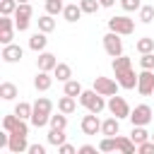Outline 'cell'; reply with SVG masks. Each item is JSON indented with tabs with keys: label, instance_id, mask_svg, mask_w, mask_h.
Segmentation results:
<instances>
[{
	"label": "cell",
	"instance_id": "obj_1",
	"mask_svg": "<svg viewBox=\"0 0 154 154\" xmlns=\"http://www.w3.org/2000/svg\"><path fill=\"white\" fill-rule=\"evenodd\" d=\"M51 113H53V101L46 99V96H38V99L34 101V113H31L29 123H31L34 128H46V125L51 123Z\"/></svg>",
	"mask_w": 154,
	"mask_h": 154
},
{
	"label": "cell",
	"instance_id": "obj_2",
	"mask_svg": "<svg viewBox=\"0 0 154 154\" xmlns=\"http://www.w3.org/2000/svg\"><path fill=\"white\" fill-rule=\"evenodd\" d=\"M108 31H116L120 36H130L135 31V19H130L128 14H116L108 19Z\"/></svg>",
	"mask_w": 154,
	"mask_h": 154
},
{
	"label": "cell",
	"instance_id": "obj_3",
	"mask_svg": "<svg viewBox=\"0 0 154 154\" xmlns=\"http://www.w3.org/2000/svg\"><path fill=\"white\" fill-rule=\"evenodd\" d=\"M154 120V108L147 106V103H140L130 111V123L132 125H149Z\"/></svg>",
	"mask_w": 154,
	"mask_h": 154
},
{
	"label": "cell",
	"instance_id": "obj_4",
	"mask_svg": "<svg viewBox=\"0 0 154 154\" xmlns=\"http://www.w3.org/2000/svg\"><path fill=\"white\" fill-rule=\"evenodd\" d=\"M108 111H111V116H116V118H130V106H128V101L123 99V96H118V94H113V96H108V106H106Z\"/></svg>",
	"mask_w": 154,
	"mask_h": 154
},
{
	"label": "cell",
	"instance_id": "obj_5",
	"mask_svg": "<svg viewBox=\"0 0 154 154\" xmlns=\"http://www.w3.org/2000/svg\"><path fill=\"white\" fill-rule=\"evenodd\" d=\"M103 51H106L111 58L123 55V38H120V34H116V31L103 34Z\"/></svg>",
	"mask_w": 154,
	"mask_h": 154
},
{
	"label": "cell",
	"instance_id": "obj_6",
	"mask_svg": "<svg viewBox=\"0 0 154 154\" xmlns=\"http://www.w3.org/2000/svg\"><path fill=\"white\" fill-rule=\"evenodd\" d=\"M94 89L99 94H103V96H113V94H118L120 84H118V79H111V77L99 75V77H94Z\"/></svg>",
	"mask_w": 154,
	"mask_h": 154
},
{
	"label": "cell",
	"instance_id": "obj_7",
	"mask_svg": "<svg viewBox=\"0 0 154 154\" xmlns=\"http://www.w3.org/2000/svg\"><path fill=\"white\" fill-rule=\"evenodd\" d=\"M137 91H140L142 96H152V94H154V70H142V72H140Z\"/></svg>",
	"mask_w": 154,
	"mask_h": 154
},
{
	"label": "cell",
	"instance_id": "obj_8",
	"mask_svg": "<svg viewBox=\"0 0 154 154\" xmlns=\"http://www.w3.org/2000/svg\"><path fill=\"white\" fill-rule=\"evenodd\" d=\"M79 128H82V132H84V135H99V132H101L99 113H91V111H89V116H84V118H82Z\"/></svg>",
	"mask_w": 154,
	"mask_h": 154
},
{
	"label": "cell",
	"instance_id": "obj_9",
	"mask_svg": "<svg viewBox=\"0 0 154 154\" xmlns=\"http://www.w3.org/2000/svg\"><path fill=\"white\" fill-rule=\"evenodd\" d=\"M0 58L5 63H19L24 58V48L19 43H7V46H2V55Z\"/></svg>",
	"mask_w": 154,
	"mask_h": 154
},
{
	"label": "cell",
	"instance_id": "obj_10",
	"mask_svg": "<svg viewBox=\"0 0 154 154\" xmlns=\"http://www.w3.org/2000/svg\"><path fill=\"white\" fill-rule=\"evenodd\" d=\"M55 65H58V58H55L53 53H48V51H41V53H38V58H36V67H38V70L53 72Z\"/></svg>",
	"mask_w": 154,
	"mask_h": 154
},
{
	"label": "cell",
	"instance_id": "obj_11",
	"mask_svg": "<svg viewBox=\"0 0 154 154\" xmlns=\"http://www.w3.org/2000/svg\"><path fill=\"white\" fill-rule=\"evenodd\" d=\"M116 79H118L120 89H137V79H140V75H137V72L130 67V70H125V72L116 75Z\"/></svg>",
	"mask_w": 154,
	"mask_h": 154
},
{
	"label": "cell",
	"instance_id": "obj_12",
	"mask_svg": "<svg viewBox=\"0 0 154 154\" xmlns=\"http://www.w3.org/2000/svg\"><path fill=\"white\" fill-rule=\"evenodd\" d=\"M7 149L12 154H22V152H29V142H26V135H17V132H10V144Z\"/></svg>",
	"mask_w": 154,
	"mask_h": 154
},
{
	"label": "cell",
	"instance_id": "obj_13",
	"mask_svg": "<svg viewBox=\"0 0 154 154\" xmlns=\"http://www.w3.org/2000/svg\"><path fill=\"white\" fill-rule=\"evenodd\" d=\"M116 149L118 152H123V154H137V144L132 142V137L130 135H116Z\"/></svg>",
	"mask_w": 154,
	"mask_h": 154
},
{
	"label": "cell",
	"instance_id": "obj_14",
	"mask_svg": "<svg viewBox=\"0 0 154 154\" xmlns=\"http://www.w3.org/2000/svg\"><path fill=\"white\" fill-rule=\"evenodd\" d=\"M53 79H55V77H51V72L38 70L36 77H34V89H36V91H48V89L53 87Z\"/></svg>",
	"mask_w": 154,
	"mask_h": 154
},
{
	"label": "cell",
	"instance_id": "obj_15",
	"mask_svg": "<svg viewBox=\"0 0 154 154\" xmlns=\"http://www.w3.org/2000/svg\"><path fill=\"white\" fill-rule=\"evenodd\" d=\"M120 132V118L111 116L106 120H101V135H108V137H116Z\"/></svg>",
	"mask_w": 154,
	"mask_h": 154
},
{
	"label": "cell",
	"instance_id": "obj_16",
	"mask_svg": "<svg viewBox=\"0 0 154 154\" xmlns=\"http://www.w3.org/2000/svg\"><path fill=\"white\" fill-rule=\"evenodd\" d=\"M46 46H48V38H46V31H36V34H31L29 36V48L31 51H36V53H41V51H46Z\"/></svg>",
	"mask_w": 154,
	"mask_h": 154
},
{
	"label": "cell",
	"instance_id": "obj_17",
	"mask_svg": "<svg viewBox=\"0 0 154 154\" xmlns=\"http://www.w3.org/2000/svg\"><path fill=\"white\" fill-rule=\"evenodd\" d=\"M75 108H77V99H75V96L63 94V96L58 99V111H60V113L70 116V113H75Z\"/></svg>",
	"mask_w": 154,
	"mask_h": 154
},
{
	"label": "cell",
	"instance_id": "obj_18",
	"mask_svg": "<svg viewBox=\"0 0 154 154\" xmlns=\"http://www.w3.org/2000/svg\"><path fill=\"white\" fill-rule=\"evenodd\" d=\"M84 12H82V7H79V2H72V5H65V10H63V19L65 22H70V24H75L79 17H82Z\"/></svg>",
	"mask_w": 154,
	"mask_h": 154
},
{
	"label": "cell",
	"instance_id": "obj_19",
	"mask_svg": "<svg viewBox=\"0 0 154 154\" xmlns=\"http://www.w3.org/2000/svg\"><path fill=\"white\" fill-rule=\"evenodd\" d=\"M53 77L58 79V82H67V79H72V67L67 65V63H58L55 65V70H53Z\"/></svg>",
	"mask_w": 154,
	"mask_h": 154
},
{
	"label": "cell",
	"instance_id": "obj_20",
	"mask_svg": "<svg viewBox=\"0 0 154 154\" xmlns=\"http://www.w3.org/2000/svg\"><path fill=\"white\" fill-rule=\"evenodd\" d=\"M0 96H2V101H14V99L19 96L17 84H12V82H2V84H0Z\"/></svg>",
	"mask_w": 154,
	"mask_h": 154
},
{
	"label": "cell",
	"instance_id": "obj_21",
	"mask_svg": "<svg viewBox=\"0 0 154 154\" xmlns=\"http://www.w3.org/2000/svg\"><path fill=\"white\" fill-rule=\"evenodd\" d=\"M46 140H48V144L60 147V144L67 140V135H65V130H63V128H51V130H48V135H46Z\"/></svg>",
	"mask_w": 154,
	"mask_h": 154
},
{
	"label": "cell",
	"instance_id": "obj_22",
	"mask_svg": "<svg viewBox=\"0 0 154 154\" xmlns=\"http://www.w3.org/2000/svg\"><path fill=\"white\" fill-rule=\"evenodd\" d=\"M111 65H113V72H116V75H120V72H125V70H130V67H132V58H128V55L123 53V55L113 58V63H111Z\"/></svg>",
	"mask_w": 154,
	"mask_h": 154
},
{
	"label": "cell",
	"instance_id": "obj_23",
	"mask_svg": "<svg viewBox=\"0 0 154 154\" xmlns=\"http://www.w3.org/2000/svg\"><path fill=\"white\" fill-rule=\"evenodd\" d=\"M130 137H132V142H135V144H140V142H147V140H152V132H147V128H144V125H132V132H130Z\"/></svg>",
	"mask_w": 154,
	"mask_h": 154
},
{
	"label": "cell",
	"instance_id": "obj_24",
	"mask_svg": "<svg viewBox=\"0 0 154 154\" xmlns=\"http://www.w3.org/2000/svg\"><path fill=\"white\" fill-rule=\"evenodd\" d=\"M137 19H140L142 24H152V22H154V5H142V7L137 10Z\"/></svg>",
	"mask_w": 154,
	"mask_h": 154
},
{
	"label": "cell",
	"instance_id": "obj_25",
	"mask_svg": "<svg viewBox=\"0 0 154 154\" xmlns=\"http://www.w3.org/2000/svg\"><path fill=\"white\" fill-rule=\"evenodd\" d=\"M36 22H38V29H41V31H46V34H51V31L55 29V19H53V14H48V12H46V14H41Z\"/></svg>",
	"mask_w": 154,
	"mask_h": 154
},
{
	"label": "cell",
	"instance_id": "obj_26",
	"mask_svg": "<svg viewBox=\"0 0 154 154\" xmlns=\"http://www.w3.org/2000/svg\"><path fill=\"white\" fill-rule=\"evenodd\" d=\"M135 51H137V53H152V51H154V38H152V36H142V38H137Z\"/></svg>",
	"mask_w": 154,
	"mask_h": 154
},
{
	"label": "cell",
	"instance_id": "obj_27",
	"mask_svg": "<svg viewBox=\"0 0 154 154\" xmlns=\"http://www.w3.org/2000/svg\"><path fill=\"white\" fill-rule=\"evenodd\" d=\"M82 91H84V89H82V84H79L77 79H67L65 87H63V94H70V96H75V99H79Z\"/></svg>",
	"mask_w": 154,
	"mask_h": 154
},
{
	"label": "cell",
	"instance_id": "obj_28",
	"mask_svg": "<svg viewBox=\"0 0 154 154\" xmlns=\"http://www.w3.org/2000/svg\"><path fill=\"white\" fill-rule=\"evenodd\" d=\"M14 113H17L19 118L29 120V118H31V113H34V103H29V101H19V103L14 106Z\"/></svg>",
	"mask_w": 154,
	"mask_h": 154
},
{
	"label": "cell",
	"instance_id": "obj_29",
	"mask_svg": "<svg viewBox=\"0 0 154 154\" xmlns=\"http://www.w3.org/2000/svg\"><path fill=\"white\" fill-rule=\"evenodd\" d=\"M79 7H82L84 14H96L99 7H101V2L99 0H79Z\"/></svg>",
	"mask_w": 154,
	"mask_h": 154
},
{
	"label": "cell",
	"instance_id": "obj_30",
	"mask_svg": "<svg viewBox=\"0 0 154 154\" xmlns=\"http://www.w3.org/2000/svg\"><path fill=\"white\" fill-rule=\"evenodd\" d=\"M63 10H65V5H63V0H46V12L48 14H63Z\"/></svg>",
	"mask_w": 154,
	"mask_h": 154
},
{
	"label": "cell",
	"instance_id": "obj_31",
	"mask_svg": "<svg viewBox=\"0 0 154 154\" xmlns=\"http://www.w3.org/2000/svg\"><path fill=\"white\" fill-rule=\"evenodd\" d=\"M96 94H99L96 89H84V91L79 94V103H82L84 108H89V106H91V101L96 99Z\"/></svg>",
	"mask_w": 154,
	"mask_h": 154
},
{
	"label": "cell",
	"instance_id": "obj_32",
	"mask_svg": "<svg viewBox=\"0 0 154 154\" xmlns=\"http://www.w3.org/2000/svg\"><path fill=\"white\" fill-rule=\"evenodd\" d=\"M17 123H19V116H17L14 111H12L10 116H5V118H2V130H7V132H12V130L17 128Z\"/></svg>",
	"mask_w": 154,
	"mask_h": 154
},
{
	"label": "cell",
	"instance_id": "obj_33",
	"mask_svg": "<svg viewBox=\"0 0 154 154\" xmlns=\"http://www.w3.org/2000/svg\"><path fill=\"white\" fill-rule=\"evenodd\" d=\"M31 14H34V7H31L29 2H19V5H17V12H14L12 17H26V19H31Z\"/></svg>",
	"mask_w": 154,
	"mask_h": 154
},
{
	"label": "cell",
	"instance_id": "obj_34",
	"mask_svg": "<svg viewBox=\"0 0 154 154\" xmlns=\"http://www.w3.org/2000/svg\"><path fill=\"white\" fill-rule=\"evenodd\" d=\"M106 106H108V101H103V94H96V99L91 101V106H89L87 111H91V113H101Z\"/></svg>",
	"mask_w": 154,
	"mask_h": 154
},
{
	"label": "cell",
	"instance_id": "obj_35",
	"mask_svg": "<svg viewBox=\"0 0 154 154\" xmlns=\"http://www.w3.org/2000/svg\"><path fill=\"white\" fill-rule=\"evenodd\" d=\"M48 125H51V128H63V130H65V128H67V116L60 113V111H58V116L51 113V123H48Z\"/></svg>",
	"mask_w": 154,
	"mask_h": 154
},
{
	"label": "cell",
	"instance_id": "obj_36",
	"mask_svg": "<svg viewBox=\"0 0 154 154\" xmlns=\"http://www.w3.org/2000/svg\"><path fill=\"white\" fill-rule=\"evenodd\" d=\"M17 0H0V14H14L17 12Z\"/></svg>",
	"mask_w": 154,
	"mask_h": 154
},
{
	"label": "cell",
	"instance_id": "obj_37",
	"mask_svg": "<svg viewBox=\"0 0 154 154\" xmlns=\"http://www.w3.org/2000/svg\"><path fill=\"white\" fill-rule=\"evenodd\" d=\"M140 67L142 70H154V51L152 53H140Z\"/></svg>",
	"mask_w": 154,
	"mask_h": 154
},
{
	"label": "cell",
	"instance_id": "obj_38",
	"mask_svg": "<svg viewBox=\"0 0 154 154\" xmlns=\"http://www.w3.org/2000/svg\"><path fill=\"white\" fill-rule=\"evenodd\" d=\"M99 152H116V137L103 135V140L99 142Z\"/></svg>",
	"mask_w": 154,
	"mask_h": 154
},
{
	"label": "cell",
	"instance_id": "obj_39",
	"mask_svg": "<svg viewBox=\"0 0 154 154\" xmlns=\"http://www.w3.org/2000/svg\"><path fill=\"white\" fill-rule=\"evenodd\" d=\"M120 7L125 12H137L142 7V0H120Z\"/></svg>",
	"mask_w": 154,
	"mask_h": 154
},
{
	"label": "cell",
	"instance_id": "obj_40",
	"mask_svg": "<svg viewBox=\"0 0 154 154\" xmlns=\"http://www.w3.org/2000/svg\"><path fill=\"white\" fill-rule=\"evenodd\" d=\"M12 36H14V29H0V43L2 46L12 43Z\"/></svg>",
	"mask_w": 154,
	"mask_h": 154
},
{
	"label": "cell",
	"instance_id": "obj_41",
	"mask_svg": "<svg viewBox=\"0 0 154 154\" xmlns=\"http://www.w3.org/2000/svg\"><path fill=\"white\" fill-rule=\"evenodd\" d=\"M152 152H154V142H152V140L137 144V154H152Z\"/></svg>",
	"mask_w": 154,
	"mask_h": 154
},
{
	"label": "cell",
	"instance_id": "obj_42",
	"mask_svg": "<svg viewBox=\"0 0 154 154\" xmlns=\"http://www.w3.org/2000/svg\"><path fill=\"white\" fill-rule=\"evenodd\" d=\"M29 24H31V19H26V17H14V26H17V31H26Z\"/></svg>",
	"mask_w": 154,
	"mask_h": 154
},
{
	"label": "cell",
	"instance_id": "obj_43",
	"mask_svg": "<svg viewBox=\"0 0 154 154\" xmlns=\"http://www.w3.org/2000/svg\"><path fill=\"white\" fill-rule=\"evenodd\" d=\"M58 152H60V154H75V152H77V147H72V144H67V142H63V144L58 147Z\"/></svg>",
	"mask_w": 154,
	"mask_h": 154
},
{
	"label": "cell",
	"instance_id": "obj_44",
	"mask_svg": "<svg viewBox=\"0 0 154 154\" xmlns=\"http://www.w3.org/2000/svg\"><path fill=\"white\" fill-rule=\"evenodd\" d=\"M96 149H99V147H94V144H82V147H77L79 154H96Z\"/></svg>",
	"mask_w": 154,
	"mask_h": 154
},
{
	"label": "cell",
	"instance_id": "obj_45",
	"mask_svg": "<svg viewBox=\"0 0 154 154\" xmlns=\"http://www.w3.org/2000/svg\"><path fill=\"white\" fill-rule=\"evenodd\" d=\"M29 154H46L43 144H29Z\"/></svg>",
	"mask_w": 154,
	"mask_h": 154
},
{
	"label": "cell",
	"instance_id": "obj_46",
	"mask_svg": "<svg viewBox=\"0 0 154 154\" xmlns=\"http://www.w3.org/2000/svg\"><path fill=\"white\" fill-rule=\"evenodd\" d=\"M101 2V7H113L116 5V0H99Z\"/></svg>",
	"mask_w": 154,
	"mask_h": 154
},
{
	"label": "cell",
	"instance_id": "obj_47",
	"mask_svg": "<svg viewBox=\"0 0 154 154\" xmlns=\"http://www.w3.org/2000/svg\"><path fill=\"white\" fill-rule=\"evenodd\" d=\"M17 2H29V0H17Z\"/></svg>",
	"mask_w": 154,
	"mask_h": 154
},
{
	"label": "cell",
	"instance_id": "obj_48",
	"mask_svg": "<svg viewBox=\"0 0 154 154\" xmlns=\"http://www.w3.org/2000/svg\"><path fill=\"white\" fill-rule=\"evenodd\" d=\"M152 142H154V132H152Z\"/></svg>",
	"mask_w": 154,
	"mask_h": 154
}]
</instances>
